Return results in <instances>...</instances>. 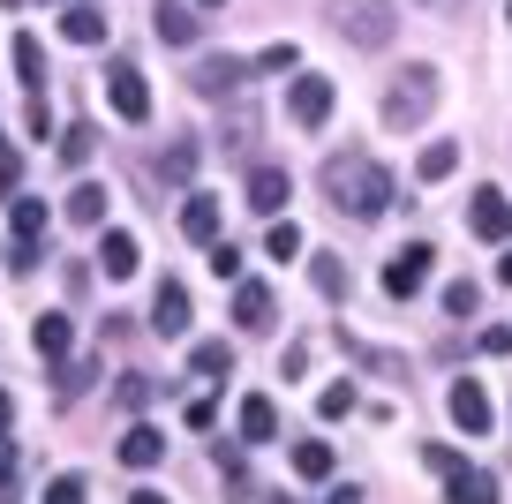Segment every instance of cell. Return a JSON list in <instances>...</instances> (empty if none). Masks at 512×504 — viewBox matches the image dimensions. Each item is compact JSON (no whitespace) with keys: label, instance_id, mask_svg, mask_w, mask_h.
<instances>
[{"label":"cell","instance_id":"4dcf8cb0","mask_svg":"<svg viewBox=\"0 0 512 504\" xmlns=\"http://www.w3.org/2000/svg\"><path fill=\"white\" fill-rule=\"evenodd\" d=\"M309 279H317V294H347V264H339V256H317V264H309Z\"/></svg>","mask_w":512,"mask_h":504},{"label":"cell","instance_id":"cb8c5ba5","mask_svg":"<svg viewBox=\"0 0 512 504\" xmlns=\"http://www.w3.org/2000/svg\"><path fill=\"white\" fill-rule=\"evenodd\" d=\"M294 474H302V482H324V474H332V444L302 437V444H294Z\"/></svg>","mask_w":512,"mask_h":504},{"label":"cell","instance_id":"ab89813d","mask_svg":"<svg viewBox=\"0 0 512 504\" xmlns=\"http://www.w3.org/2000/svg\"><path fill=\"white\" fill-rule=\"evenodd\" d=\"M8 422H16V399H8V392H0V437H8Z\"/></svg>","mask_w":512,"mask_h":504},{"label":"cell","instance_id":"74e56055","mask_svg":"<svg viewBox=\"0 0 512 504\" xmlns=\"http://www.w3.org/2000/svg\"><path fill=\"white\" fill-rule=\"evenodd\" d=\"M38 264V241H8V271H31Z\"/></svg>","mask_w":512,"mask_h":504},{"label":"cell","instance_id":"ffe728a7","mask_svg":"<svg viewBox=\"0 0 512 504\" xmlns=\"http://www.w3.org/2000/svg\"><path fill=\"white\" fill-rule=\"evenodd\" d=\"M68 339H76V331H68V316H61V309H46V316L31 324V347L46 354V362H68Z\"/></svg>","mask_w":512,"mask_h":504},{"label":"cell","instance_id":"44dd1931","mask_svg":"<svg viewBox=\"0 0 512 504\" xmlns=\"http://www.w3.org/2000/svg\"><path fill=\"white\" fill-rule=\"evenodd\" d=\"M189 369H196V377H234V347H226V339H196Z\"/></svg>","mask_w":512,"mask_h":504},{"label":"cell","instance_id":"f6af8a7d","mask_svg":"<svg viewBox=\"0 0 512 504\" xmlns=\"http://www.w3.org/2000/svg\"><path fill=\"white\" fill-rule=\"evenodd\" d=\"M272 504H287V497H272Z\"/></svg>","mask_w":512,"mask_h":504},{"label":"cell","instance_id":"5b68a950","mask_svg":"<svg viewBox=\"0 0 512 504\" xmlns=\"http://www.w3.org/2000/svg\"><path fill=\"white\" fill-rule=\"evenodd\" d=\"M430 271H437V249H430V241H407V249L384 264V294H392V301H415L422 286H430Z\"/></svg>","mask_w":512,"mask_h":504},{"label":"cell","instance_id":"ac0fdd59","mask_svg":"<svg viewBox=\"0 0 512 504\" xmlns=\"http://www.w3.org/2000/svg\"><path fill=\"white\" fill-rule=\"evenodd\" d=\"M181 234L189 241H219V196H204V189H189V204H181Z\"/></svg>","mask_w":512,"mask_h":504},{"label":"cell","instance_id":"8fae6325","mask_svg":"<svg viewBox=\"0 0 512 504\" xmlns=\"http://www.w3.org/2000/svg\"><path fill=\"white\" fill-rule=\"evenodd\" d=\"M467 226H475L482 241H505V234H512V196H505V189H475V204H467Z\"/></svg>","mask_w":512,"mask_h":504},{"label":"cell","instance_id":"b9f144b4","mask_svg":"<svg viewBox=\"0 0 512 504\" xmlns=\"http://www.w3.org/2000/svg\"><path fill=\"white\" fill-rule=\"evenodd\" d=\"M128 504H174V497H159V489H136V497H128Z\"/></svg>","mask_w":512,"mask_h":504},{"label":"cell","instance_id":"30bf717a","mask_svg":"<svg viewBox=\"0 0 512 504\" xmlns=\"http://www.w3.org/2000/svg\"><path fill=\"white\" fill-rule=\"evenodd\" d=\"M445 407H452V422H460L467 437H490V422H497V414H490V392H482L475 377H460V384H452V399H445Z\"/></svg>","mask_w":512,"mask_h":504},{"label":"cell","instance_id":"ee69618b","mask_svg":"<svg viewBox=\"0 0 512 504\" xmlns=\"http://www.w3.org/2000/svg\"><path fill=\"white\" fill-rule=\"evenodd\" d=\"M196 8H226V0H196Z\"/></svg>","mask_w":512,"mask_h":504},{"label":"cell","instance_id":"7bdbcfd3","mask_svg":"<svg viewBox=\"0 0 512 504\" xmlns=\"http://www.w3.org/2000/svg\"><path fill=\"white\" fill-rule=\"evenodd\" d=\"M0 504H16V482H8V474H0Z\"/></svg>","mask_w":512,"mask_h":504},{"label":"cell","instance_id":"bcb514c9","mask_svg":"<svg viewBox=\"0 0 512 504\" xmlns=\"http://www.w3.org/2000/svg\"><path fill=\"white\" fill-rule=\"evenodd\" d=\"M505 8H512V0H505Z\"/></svg>","mask_w":512,"mask_h":504},{"label":"cell","instance_id":"8d00e7d4","mask_svg":"<svg viewBox=\"0 0 512 504\" xmlns=\"http://www.w3.org/2000/svg\"><path fill=\"white\" fill-rule=\"evenodd\" d=\"M113 399H121V407H144V399H151V377H121V392H113Z\"/></svg>","mask_w":512,"mask_h":504},{"label":"cell","instance_id":"d4e9b609","mask_svg":"<svg viewBox=\"0 0 512 504\" xmlns=\"http://www.w3.org/2000/svg\"><path fill=\"white\" fill-rule=\"evenodd\" d=\"M16 76H23V91H46V46L38 38H16Z\"/></svg>","mask_w":512,"mask_h":504},{"label":"cell","instance_id":"484cf974","mask_svg":"<svg viewBox=\"0 0 512 504\" xmlns=\"http://www.w3.org/2000/svg\"><path fill=\"white\" fill-rule=\"evenodd\" d=\"M189 174H196V143H174V151L159 158V181H174V189H189Z\"/></svg>","mask_w":512,"mask_h":504},{"label":"cell","instance_id":"1f68e13d","mask_svg":"<svg viewBox=\"0 0 512 504\" xmlns=\"http://www.w3.org/2000/svg\"><path fill=\"white\" fill-rule=\"evenodd\" d=\"M264 249H272V256H302V226H294V219H272Z\"/></svg>","mask_w":512,"mask_h":504},{"label":"cell","instance_id":"277c9868","mask_svg":"<svg viewBox=\"0 0 512 504\" xmlns=\"http://www.w3.org/2000/svg\"><path fill=\"white\" fill-rule=\"evenodd\" d=\"M430 467L445 474V504H497V474H482V467H460V452L430 444Z\"/></svg>","mask_w":512,"mask_h":504},{"label":"cell","instance_id":"9a60e30c","mask_svg":"<svg viewBox=\"0 0 512 504\" xmlns=\"http://www.w3.org/2000/svg\"><path fill=\"white\" fill-rule=\"evenodd\" d=\"M234 324H241V331H272V286L234 279Z\"/></svg>","mask_w":512,"mask_h":504},{"label":"cell","instance_id":"ba28073f","mask_svg":"<svg viewBox=\"0 0 512 504\" xmlns=\"http://www.w3.org/2000/svg\"><path fill=\"white\" fill-rule=\"evenodd\" d=\"M151 331H159V339H189V286L181 279H159V294H151Z\"/></svg>","mask_w":512,"mask_h":504},{"label":"cell","instance_id":"d6986e66","mask_svg":"<svg viewBox=\"0 0 512 504\" xmlns=\"http://www.w3.org/2000/svg\"><path fill=\"white\" fill-rule=\"evenodd\" d=\"M98 264H106V279H128V271L144 264V249H136V234H121V226H106V241H98Z\"/></svg>","mask_w":512,"mask_h":504},{"label":"cell","instance_id":"83f0119b","mask_svg":"<svg viewBox=\"0 0 512 504\" xmlns=\"http://www.w3.org/2000/svg\"><path fill=\"white\" fill-rule=\"evenodd\" d=\"M46 234V196H16V241Z\"/></svg>","mask_w":512,"mask_h":504},{"label":"cell","instance_id":"2e32d148","mask_svg":"<svg viewBox=\"0 0 512 504\" xmlns=\"http://www.w3.org/2000/svg\"><path fill=\"white\" fill-rule=\"evenodd\" d=\"M234 422H241V444H272V437H279V407H272L264 392H249V399H241V414H234Z\"/></svg>","mask_w":512,"mask_h":504},{"label":"cell","instance_id":"5bb4252c","mask_svg":"<svg viewBox=\"0 0 512 504\" xmlns=\"http://www.w3.org/2000/svg\"><path fill=\"white\" fill-rule=\"evenodd\" d=\"M61 38H68V46H106V8H98V0H68Z\"/></svg>","mask_w":512,"mask_h":504},{"label":"cell","instance_id":"9c48e42d","mask_svg":"<svg viewBox=\"0 0 512 504\" xmlns=\"http://www.w3.org/2000/svg\"><path fill=\"white\" fill-rule=\"evenodd\" d=\"M151 31H159L166 46H196V38H204V8H196V0H159Z\"/></svg>","mask_w":512,"mask_h":504},{"label":"cell","instance_id":"f35d334b","mask_svg":"<svg viewBox=\"0 0 512 504\" xmlns=\"http://www.w3.org/2000/svg\"><path fill=\"white\" fill-rule=\"evenodd\" d=\"M482 354H512V331H505V324H490V331H482Z\"/></svg>","mask_w":512,"mask_h":504},{"label":"cell","instance_id":"836d02e7","mask_svg":"<svg viewBox=\"0 0 512 504\" xmlns=\"http://www.w3.org/2000/svg\"><path fill=\"white\" fill-rule=\"evenodd\" d=\"M46 504H83V474H53V482H46Z\"/></svg>","mask_w":512,"mask_h":504},{"label":"cell","instance_id":"d6a6232c","mask_svg":"<svg viewBox=\"0 0 512 504\" xmlns=\"http://www.w3.org/2000/svg\"><path fill=\"white\" fill-rule=\"evenodd\" d=\"M226 143H234V151H249V143H256V113H249V106L226 113Z\"/></svg>","mask_w":512,"mask_h":504},{"label":"cell","instance_id":"e0dca14e","mask_svg":"<svg viewBox=\"0 0 512 504\" xmlns=\"http://www.w3.org/2000/svg\"><path fill=\"white\" fill-rule=\"evenodd\" d=\"M159 459H166V429L136 422V429L121 437V467H136V474H144V467H159Z\"/></svg>","mask_w":512,"mask_h":504},{"label":"cell","instance_id":"d590c367","mask_svg":"<svg viewBox=\"0 0 512 504\" xmlns=\"http://www.w3.org/2000/svg\"><path fill=\"white\" fill-rule=\"evenodd\" d=\"M211 271H219V279H241V249L234 241H211Z\"/></svg>","mask_w":512,"mask_h":504},{"label":"cell","instance_id":"f546056e","mask_svg":"<svg viewBox=\"0 0 512 504\" xmlns=\"http://www.w3.org/2000/svg\"><path fill=\"white\" fill-rule=\"evenodd\" d=\"M475 309H482V286H475V279H452V286H445V316H460V324H467Z\"/></svg>","mask_w":512,"mask_h":504},{"label":"cell","instance_id":"52a82bcc","mask_svg":"<svg viewBox=\"0 0 512 504\" xmlns=\"http://www.w3.org/2000/svg\"><path fill=\"white\" fill-rule=\"evenodd\" d=\"M287 113H294V128H324L332 121V76H294Z\"/></svg>","mask_w":512,"mask_h":504},{"label":"cell","instance_id":"7a4b0ae2","mask_svg":"<svg viewBox=\"0 0 512 504\" xmlns=\"http://www.w3.org/2000/svg\"><path fill=\"white\" fill-rule=\"evenodd\" d=\"M430 113H437V68L415 61L392 91H384V128H422Z\"/></svg>","mask_w":512,"mask_h":504},{"label":"cell","instance_id":"4316f807","mask_svg":"<svg viewBox=\"0 0 512 504\" xmlns=\"http://www.w3.org/2000/svg\"><path fill=\"white\" fill-rule=\"evenodd\" d=\"M354 407H362V399H354V384H324V392H317V414H324V422H347Z\"/></svg>","mask_w":512,"mask_h":504},{"label":"cell","instance_id":"7c38bea8","mask_svg":"<svg viewBox=\"0 0 512 504\" xmlns=\"http://www.w3.org/2000/svg\"><path fill=\"white\" fill-rule=\"evenodd\" d=\"M106 91H113V113H121V121H151V83L144 76H136V68H113V76H106Z\"/></svg>","mask_w":512,"mask_h":504},{"label":"cell","instance_id":"f1b7e54d","mask_svg":"<svg viewBox=\"0 0 512 504\" xmlns=\"http://www.w3.org/2000/svg\"><path fill=\"white\" fill-rule=\"evenodd\" d=\"M91 143H98V128H91V121L61 128V166H83V158H91Z\"/></svg>","mask_w":512,"mask_h":504},{"label":"cell","instance_id":"60d3db41","mask_svg":"<svg viewBox=\"0 0 512 504\" xmlns=\"http://www.w3.org/2000/svg\"><path fill=\"white\" fill-rule=\"evenodd\" d=\"M324 504H362V489H332V497H324Z\"/></svg>","mask_w":512,"mask_h":504},{"label":"cell","instance_id":"603a6c76","mask_svg":"<svg viewBox=\"0 0 512 504\" xmlns=\"http://www.w3.org/2000/svg\"><path fill=\"white\" fill-rule=\"evenodd\" d=\"M68 219L98 226V219H106V189H98V181H76V189H68Z\"/></svg>","mask_w":512,"mask_h":504},{"label":"cell","instance_id":"3957f363","mask_svg":"<svg viewBox=\"0 0 512 504\" xmlns=\"http://www.w3.org/2000/svg\"><path fill=\"white\" fill-rule=\"evenodd\" d=\"M392 31H400V8H384V0H354V8H339V38L362 46V53H384Z\"/></svg>","mask_w":512,"mask_h":504},{"label":"cell","instance_id":"6da1fadb","mask_svg":"<svg viewBox=\"0 0 512 504\" xmlns=\"http://www.w3.org/2000/svg\"><path fill=\"white\" fill-rule=\"evenodd\" d=\"M324 196H332L347 219H384V204H392V174H384L369 151H332V158H324Z\"/></svg>","mask_w":512,"mask_h":504},{"label":"cell","instance_id":"4fadbf2b","mask_svg":"<svg viewBox=\"0 0 512 504\" xmlns=\"http://www.w3.org/2000/svg\"><path fill=\"white\" fill-rule=\"evenodd\" d=\"M287 196H294L287 166H249V211H264V219H279V211H287Z\"/></svg>","mask_w":512,"mask_h":504},{"label":"cell","instance_id":"8992f818","mask_svg":"<svg viewBox=\"0 0 512 504\" xmlns=\"http://www.w3.org/2000/svg\"><path fill=\"white\" fill-rule=\"evenodd\" d=\"M249 76H256V61H234V53H211V61H196V68H189V83H196L204 98H234Z\"/></svg>","mask_w":512,"mask_h":504},{"label":"cell","instance_id":"7402d4cb","mask_svg":"<svg viewBox=\"0 0 512 504\" xmlns=\"http://www.w3.org/2000/svg\"><path fill=\"white\" fill-rule=\"evenodd\" d=\"M452 166H460V143H452V136H437V143H422V158H415V174H422V181H445V174H452Z\"/></svg>","mask_w":512,"mask_h":504},{"label":"cell","instance_id":"e575fe53","mask_svg":"<svg viewBox=\"0 0 512 504\" xmlns=\"http://www.w3.org/2000/svg\"><path fill=\"white\" fill-rule=\"evenodd\" d=\"M256 68H264V76H279V68H294V38H279V46H264V53H256Z\"/></svg>","mask_w":512,"mask_h":504}]
</instances>
